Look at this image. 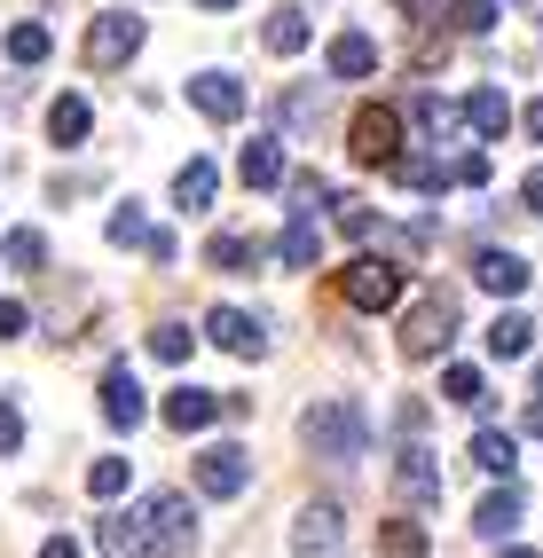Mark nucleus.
Instances as JSON below:
<instances>
[{
  "mask_svg": "<svg viewBox=\"0 0 543 558\" xmlns=\"http://www.w3.org/2000/svg\"><path fill=\"white\" fill-rule=\"evenodd\" d=\"M520 126H528V142H543V102H528V110H520Z\"/></svg>",
  "mask_w": 543,
  "mask_h": 558,
  "instance_id": "c03bdc74",
  "label": "nucleus"
},
{
  "mask_svg": "<svg viewBox=\"0 0 543 558\" xmlns=\"http://www.w3.org/2000/svg\"><path fill=\"white\" fill-rule=\"evenodd\" d=\"M190 102L205 110L213 126H229V119H244V80H229V71H197V80H190Z\"/></svg>",
  "mask_w": 543,
  "mask_h": 558,
  "instance_id": "ddd939ff",
  "label": "nucleus"
},
{
  "mask_svg": "<svg viewBox=\"0 0 543 558\" xmlns=\"http://www.w3.org/2000/svg\"><path fill=\"white\" fill-rule=\"evenodd\" d=\"M197 9H237V0H197Z\"/></svg>",
  "mask_w": 543,
  "mask_h": 558,
  "instance_id": "de8ad7c7",
  "label": "nucleus"
},
{
  "mask_svg": "<svg viewBox=\"0 0 543 558\" xmlns=\"http://www.w3.org/2000/svg\"><path fill=\"white\" fill-rule=\"evenodd\" d=\"M142 527H150V558H190L197 550V519H190V496L158 488L142 504Z\"/></svg>",
  "mask_w": 543,
  "mask_h": 558,
  "instance_id": "20e7f679",
  "label": "nucleus"
},
{
  "mask_svg": "<svg viewBox=\"0 0 543 558\" xmlns=\"http://www.w3.org/2000/svg\"><path fill=\"white\" fill-rule=\"evenodd\" d=\"M464 126H473L481 142L512 134V102H504V87H473V95H464Z\"/></svg>",
  "mask_w": 543,
  "mask_h": 558,
  "instance_id": "dca6fc26",
  "label": "nucleus"
},
{
  "mask_svg": "<svg viewBox=\"0 0 543 558\" xmlns=\"http://www.w3.org/2000/svg\"><path fill=\"white\" fill-rule=\"evenodd\" d=\"M205 268H221V276H252V268H261V244L237 236V229H221V236L205 244Z\"/></svg>",
  "mask_w": 543,
  "mask_h": 558,
  "instance_id": "5701e85b",
  "label": "nucleus"
},
{
  "mask_svg": "<svg viewBox=\"0 0 543 558\" xmlns=\"http://www.w3.org/2000/svg\"><path fill=\"white\" fill-rule=\"evenodd\" d=\"M197 488H205L213 504L244 496V488H252V457L237 449V440H221V449H205V457H197Z\"/></svg>",
  "mask_w": 543,
  "mask_h": 558,
  "instance_id": "0eeeda50",
  "label": "nucleus"
},
{
  "mask_svg": "<svg viewBox=\"0 0 543 558\" xmlns=\"http://www.w3.org/2000/svg\"><path fill=\"white\" fill-rule=\"evenodd\" d=\"M126 472H134L126 457H95V464H87V496H95V504H111V496H126Z\"/></svg>",
  "mask_w": 543,
  "mask_h": 558,
  "instance_id": "c756f323",
  "label": "nucleus"
},
{
  "mask_svg": "<svg viewBox=\"0 0 543 558\" xmlns=\"http://www.w3.org/2000/svg\"><path fill=\"white\" fill-rule=\"evenodd\" d=\"M95 543H102V558H150V527H142V511L126 519H95Z\"/></svg>",
  "mask_w": 543,
  "mask_h": 558,
  "instance_id": "6ab92c4d",
  "label": "nucleus"
},
{
  "mask_svg": "<svg viewBox=\"0 0 543 558\" xmlns=\"http://www.w3.org/2000/svg\"><path fill=\"white\" fill-rule=\"evenodd\" d=\"M16 449H24V409L0 401V457H16Z\"/></svg>",
  "mask_w": 543,
  "mask_h": 558,
  "instance_id": "c9c22d12",
  "label": "nucleus"
},
{
  "mask_svg": "<svg viewBox=\"0 0 543 558\" xmlns=\"http://www.w3.org/2000/svg\"><path fill=\"white\" fill-rule=\"evenodd\" d=\"M402 268H394L386 252H362V259H347L339 268V291H347V307H362V315H386L394 300H402Z\"/></svg>",
  "mask_w": 543,
  "mask_h": 558,
  "instance_id": "f03ea898",
  "label": "nucleus"
},
{
  "mask_svg": "<svg viewBox=\"0 0 543 558\" xmlns=\"http://www.w3.org/2000/svg\"><path fill=\"white\" fill-rule=\"evenodd\" d=\"M442 393H449L457 409H481V401H488V386H481L473 362H449V369H442Z\"/></svg>",
  "mask_w": 543,
  "mask_h": 558,
  "instance_id": "c85d7f7f",
  "label": "nucleus"
},
{
  "mask_svg": "<svg viewBox=\"0 0 543 558\" xmlns=\"http://www.w3.org/2000/svg\"><path fill=\"white\" fill-rule=\"evenodd\" d=\"M528 347H535V323H528L520 307H504V315L488 323V354H496V362H520Z\"/></svg>",
  "mask_w": 543,
  "mask_h": 558,
  "instance_id": "b1692460",
  "label": "nucleus"
},
{
  "mask_svg": "<svg viewBox=\"0 0 543 558\" xmlns=\"http://www.w3.org/2000/svg\"><path fill=\"white\" fill-rule=\"evenodd\" d=\"M142 56V16L134 9H102L87 24V71H126Z\"/></svg>",
  "mask_w": 543,
  "mask_h": 558,
  "instance_id": "39448f33",
  "label": "nucleus"
},
{
  "mask_svg": "<svg viewBox=\"0 0 543 558\" xmlns=\"http://www.w3.org/2000/svg\"><path fill=\"white\" fill-rule=\"evenodd\" d=\"M102 236H111V244H134V252H150V236H158V229H150V220H142V205L126 197V205L111 213V229H102Z\"/></svg>",
  "mask_w": 543,
  "mask_h": 558,
  "instance_id": "7c9ffc66",
  "label": "nucleus"
},
{
  "mask_svg": "<svg viewBox=\"0 0 543 558\" xmlns=\"http://www.w3.org/2000/svg\"><path fill=\"white\" fill-rule=\"evenodd\" d=\"M347 527H339V504H307L292 519V558H339Z\"/></svg>",
  "mask_w": 543,
  "mask_h": 558,
  "instance_id": "6e6552de",
  "label": "nucleus"
},
{
  "mask_svg": "<svg viewBox=\"0 0 543 558\" xmlns=\"http://www.w3.org/2000/svg\"><path fill=\"white\" fill-rule=\"evenodd\" d=\"M473 283H481V291H496V300H520V291H528V259H520V252H504V244H481Z\"/></svg>",
  "mask_w": 543,
  "mask_h": 558,
  "instance_id": "4468645a",
  "label": "nucleus"
},
{
  "mask_svg": "<svg viewBox=\"0 0 543 558\" xmlns=\"http://www.w3.org/2000/svg\"><path fill=\"white\" fill-rule=\"evenodd\" d=\"M87 126H95L87 95H56V102H48V134L63 142V150H71V142H87Z\"/></svg>",
  "mask_w": 543,
  "mask_h": 558,
  "instance_id": "a878e982",
  "label": "nucleus"
},
{
  "mask_svg": "<svg viewBox=\"0 0 543 558\" xmlns=\"http://www.w3.org/2000/svg\"><path fill=\"white\" fill-rule=\"evenodd\" d=\"M323 63H331V80H371V71H378V40H371V32H339Z\"/></svg>",
  "mask_w": 543,
  "mask_h": 558,
  "instance_id": "a211bd4d",
  "label": "nucleus"
},
{
  "mask_svg": "<svg viewBox=\"0 0 543 558\" xmlns=\"http://www.w3.org/2000/svg\"><path fill=\"white\" fill-rule=\"evenodd\" d=\"M300 440H307L323 464H354V457H371V417H362L354 401H307Z\"/></svg>",
  "mask_w": 543,
  "mask_h": 558,
  "instance_id": "f257e3e1",
  "label": "nucleus"
},
{
  "mask_svg": "<svg viewBox=\"0 0 543 558\" xmlns=\"http://www.w3.org/2000/svg\"><path fill=\"white\" fill-rule=\"evenodd\" d=\"M512 527H520V488L504 480V488H488V496H481V511H473V535H481V543H504Z\"/></svg>",
  "mask_w": 543,
  "mask_h": 558,
  "instance_id": "f3484780",
  "label": "nucleus"
},
{
  "mask_svg": "<svg viewBox=\"0 0 543 558\" xmlns=\"http://www.w3.org/2000/svg\"><path fill=\"white\" fill-rule=\"evenodd\" d=\"M158 417H166L173 433H205L213 417H229V401H221V393H205V386H173Z\"/></svg>",
  "mask_w": 543,
  "mask_h": 558,
  "instance_id": "f8f14e48",
  "label": "nucleus"
},
{
  "mask_svg": "<svg viewBox=\"0 0 543 558\" xmlns=\"http://www.w3.org/2000/svg\"><path fill=\"white\" fill-rule=\"evenodd\" d=\"M378 558H425V527H418V519H386V527H378Z\"/></svg>",
  "mask_w": 543,
  "mask_h": 558,
  "instance_id": "cd10ccee",
  "label": "nucleus"
},
{
  "mask_svg": "<svg viewBox=\"0 0 543 558\" xmlns=\"http://www.w3.org/2000/svg\"><path fill=\"white\" fill-rule=\"evenodd\" d=\"M40 558H80V543H71V535H48V543H40Z\"/></svg>",
  "mask_w": 543,
  "mask_h": 558,
  "instance_id": "37998d69",
  "label": "nucleus"
},
{
  "mask_svg": "<svg viewBox=\"0 0 543 558\" xmlns=\"http://www.w3.org/2000/svg\"><path fill=\"white\" fill-rule=\"evenodd\" d=\"M300 119H315V95H307V87L283 95V126H300Z\"/></svg>",
  "mask_w": 543,
  "mask_h": 558,
  "instance_id": "58836bf2",
  "label": "nucleus"
},
{
  "mask_svg": "<svg viewBox=\"0 0 543 558\" xmlns=\"http://www.w3.org/2000/svg\"><path fill=\"white\" fill-rule=\"evenodd\" d=\"M449 339H457V291H442V283H433L425 300L410 307V323H402V354H410V362H433Z\"/></svg>",
  "mask_w": 543,
  "mask_h": 558,
  "instance_id": "7ed1b4c3",
  "label": "nucleus"
},
{
  "mask_svg": "<svg viewBox=\"0 0 543 558\" xmlns=\"http://www.w3.org/2000/svg\"><path fill=\"white\" fill-rule=\"evenodd\" d=\"M205 330H213V347H221V354H237V362L268 354V330L252 323L244 307H213V315H205Z\"/></svg>",
  "mask_w": 543,
  "mask_h": 558,
  "instance_id": "9b49d317",
  "label": "nucleus"
},
{
  "mask_svg": "<svg viewBox=\"0 0 543 558\" xmlns=\"http://www.w3.org/2000/svg\"><path fill=\"white\" fill-rule=\"evenodd\" d=\"M213 190H221L213 158H190V166L173 173V205H181V213H205V205H213Z\"/></svg>",
  "mask_w": 543,
  "mask_h": 558,
  "instance_id": "4be33fe9",
  "label": "nucleus"
},
{
  "mask_svg": "<svg viewBox=\"0 0 543 558\" xmlns=\"http://www.w3.org/2000/svg\"><path fill=\"white\" fill-rule=\"evenodd\" d=\"M473 464H481L488 480H512V472H520V440L496 433V425H481V433H473Z\"/></svg>",
  "mask_w": 543,
  "mask_h": 558,
  "instance_id": "412c9836",
  "label": "nucleus"
},
{
  "mask_svg": "<svg viewBox=\"0 0 543 558\" xmlns=\"http://www.w3.org/2000/svg\"><path fill=\"white\" fill-rule=\"evenodd\" d=\"M307 32H315V24H307L300 9H276L261 40H268V56H300V48H307Z\"/></svg>",
  "mask_w": 543,
  "mask_h": 558,
  "instance_id": "bb28decb",
  "label": "nucleus"
},
{
  "mask_svg": "<svg viewBox=\"0 0 543 558\" xmlns=\"http://www.w3.org/2000/svg\"><path fill=\"white\" fill-rule=\"evenodd\" d=\"M48 48H56V40H48V24H16V32H9V63H24V71H32V63H48Z\"/></svg>",
  "mask_w": 543,
  "mask_h": 558,
  "instance_id": "473e14b6",
  "label": "nucleus"
},
{
  "mask_svg": "<svg viewBox=\"0 0 543 558\" xmlns=\"http://www.w3.org/2000/svg\"><path fill=\"white\" fill-rule=\"evenodd\" d=\"M142 417H150V401H142V378L119 362V369H102V425H119V433H134Z\"/></svg>",
  "mask_w": 543,
  "mask_h": 558,
  "instance_id": "9d476101",
  "label": "nucleus"
},
{
  "mask_svg": "<svg viewBox=\"0 0 543 558\" xmlns=\"http://www.w3.org/2000/svg\"><path fill=\"white\" fill-rule=\"evenodd\" d=\"M520 205H528V213H543V166H535V173L520 181Z\"/></svg>",
  "mask_w": 543,
  "mask_h": 558,
  "instance_id": "a19ab883",
  "label": "nucleus"
},
{
  "mask_svg": "<svg viewBox=\"0 0 543 558\" xmlns=\"http://www.w3.org/2000/svg\"><path fill=\"white\" fill-rule=\"evenodd\" d=\"M347 150H354V166H394V158H402V110H394V102H362Z\"/></svg>",
  "mask_w": 543,
  "mask_h": 558,
  "instance_id": "423d86ee",
  "label": "nucleus"
},
{
  "mask_svg": "<svg viewBox=\"0 0 543 558\" xmlns=\"http://www.w3.org/2000/svg\"><path fill=\"white\" fill-rule=\"evenodd\" d=\"M394 9H433V0H394Z\"/></svg>",
  "mask_w": 543,
  "mask_h": 558,
  "instance_id": "49530a36",
  "label": "nucleus"
},
{
  "mask_svg": "<svg viewBox=\"0 0 543 558\" xmlns=\"http://www.w3.org/2000/svg\"><path fill=\"white\" fill-rule=\"evenodd\" d=\"M339 229H347L354 244H371V236H378V220H371V205H347V213H339Z\"/></svg>",
  "mask_w": 543,
  "mask_h": 558,
  "instance_id": "e433bc0d",
  "label": "nucleus"
},
{
  "mask_svg": "<svg viewBox=\"0 0 543 558\" xmlns=\"http://www.w3.org/2000/svg\"><path fill=\"white\" fill-rule=\"evenodd\" d=\"M237 173H244V190H283V134H252Z\"/></svg>",
  "mask_w": 543,
  "mask_h": 558,
  "instance_id": "2eb2a0df",
  "label": "nucleus"
},
{
  "mask_svg": "<svg viewBox=\"0 0 543 558\" xmlns=\"http://www.w3.org/2000/svg\"><path fill=\"white\" fill-rule=\"evenodd\" d=\"M386 173H394V181H410L418 197H442L449 181H457V166H442V158H425V150H402V158H394Z\"/></svg>",
  "mask_w": 543,
  "mask_h": 558,
  "instance_id": "aec40b11",
  "label": "nucleus"
},
{
  "mask_svg": "<svg viewBox=\"0 0 543 558\" xmlns=\"http://www.w3.org/2000/svg\"><path fill=\"white\" fill-rule=\"evenodd\" d=\"M496 558H535V550H520V543H504V550H496Z\"/></svg>",
  "mask_w": 543,
  "mask_h": 558,
  "instance_id": "a18cd8bd",
  "label": "nucleus"
},
{
  "mask_svg": "<svg viewBox=\"0 0 543 558\" xmlns=\"http://www.w3.org/2000/svg\"><path fill=\"white\" fill-rule=\"evenodd\" d=\"M0 259H9V268H40V259H48V236H40V229H9V236H0Z\"/></svg>",
  "mask_w": 543,
  "mask_h": 558,
  "instance_id": "2f4dec72",
  "label": "nucleus"
},
{
  "mask_svg": "<svg viewBox=\"0 0 543 558\" xmlns=\"http://www.w3.org/2000/svg\"><path fill=\"white\" fill-rule=\"evenodd\" d=\"M24 323H32L24 300H0V339H24Z\"/></svg>",
  "mask_w": 543,
  "mask_h": 558,
  "instance_id": "4c0bfd02",
  "label": "nucleus"
},
{
  "mask_svg": "<svg viewBox=\"0 0 543 558\" xmlns=\"http://www.w3.org/2000/svg\"><path fill=\"white\" fill-rule=\"evenodd\" d=\"M190 347H197L190 323H158V330H150V354H158V362H190Z\"/></svg>",
  "mask_w": 543,
  "mask_h": 558,
  "instance_id": "72a5a7b5",
  "label": "nucleus"
},
{
  "mask_svg": "<svg viewBox=\"0 0 543 558\" xmlns=\"http://www.w3.org/2000/svg\"><path fill=\"white\" fill-rule=\"evenodd\" d=\"M449 24L464 32V40H481V32L496 24V0H449Z\"/></svg>",
  "mask_w": 543,
  "mask_h": 558,
  "instance_id": "f704fd0d",
  "label": "nucleus"
},
{
  "mask_svg": "<svg viewBox=\"0 0 543 558\" xmlns=\"http://www.w3.org/2000/svg\"><path fill=\"white\" fill-rule=\"evenodd\" d=\"M394 496H402V504H442V457L410 440V449L394 457Z\"/></svg>",
  "mask_w": 543,
  "mask_h": 558,
  "instance_id": "1a4fd4ad",
  "label": "nucleus"
},
{
  "mask_svg": "<svg viewBox=\"0 0 543 558\" xmlns=\"http://www.w3.org/2000/svg\"><path fill=\"white\" fill-rule=\"evenodd\" d=\"M276 259H283V268H315V259H323V229H315V213H292V229H283Z\"/></svg>",
  "mask_w": 543,
  "mask_h": 558,
  "instance_id": "393cba45",
  "label": "nucleus"
},
{
  "mask_svg": "<svg viewBox=\"0 0 543 558\" xmlns=\"http://www.w3.org/2000/svg\"><path fill=\"white\" fill-rule=\"evenodd\" d=\"M457 181H464V190H481V181H488V158L464 150V158H457Z\"/></svg>",
  "mask_w": 543,
  "mask_h": 558,
  "instance_id": "ea45409f",
  "label": "nucleus"
},
{
  "mask_svg": "<svg viewBox=\"0 0 543 558\" xmlns=\"http://www.w3.org/2000/svg\"><path fill=\"white\" fill-rule=\"evenodd\" d=\"M520 433H535V440H543V393H535V401L520 409Z\"/></svg>",
  "mask_w": 543,
  "mask_h": 558,
  "instance_id": "79ce46f5",
  "label": "nucleus"
}]
</instances>
